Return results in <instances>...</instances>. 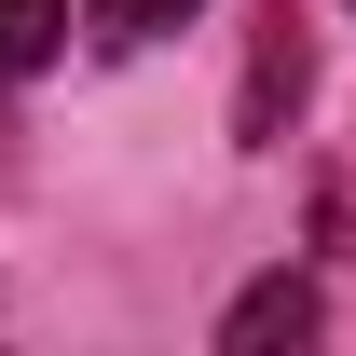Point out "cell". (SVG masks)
Returning a JSON list of instances; mask_svg holds the SVG:
<instances>
[{"instance_id": "cell-3", "label": "cell", "mask_w": 356, "mask_h": 356, "mask_svg": "<svg viewBox=\"0 0 356 356\" xmlns=\"http://www.w3.org/2000/svg\"><path fill=\"white\" fill-rule=\"evenodd\" d=\"M55 42H69V0H0V83L55 69Z\"/></svg>"}, {"instance_id": "cell-1", "label": "cell", "mask_w": 356, "mask_h": 356, "mask_svg": "<svg viewBox=\"0 0 356 356\" xmlns=\"http://www.w3.org/2000/svg\"><path fill=\"white\" fill-rule=\"evenodd\" d=\"M315 329H329V315H315L302 274H261V288L220 315V356H315Z\"/></svg>"}, {"instance_id": "cell-2", "label": "cell", "mask_w": 356, "mask_h": 356, "mask_svg": "<svg viewBox=\"0 0 356 356\" xmlns=\"http://www.w3.org/2000/svg\"><path fill=\"white\" fill-rule=\"evenodd\" d=\"M302 83H315V42L274 14L261 42H247V137H288V110H302Z\"/></svg>"}, {"instance_id": "cell-4", "label": "cell", "mask_w": 356, "mask_h": 356, "mask_svg": "<svg viewBox=\"0 0 356 356\" xmlns=\"http://www.w3.org/2000/svg\"><path fill=\"white\" fill-rule=\"evenodd\" d=\"M83 28H96V42H165V28H192V0H96V14H83Z\"/></svg>"}]
</instances>
